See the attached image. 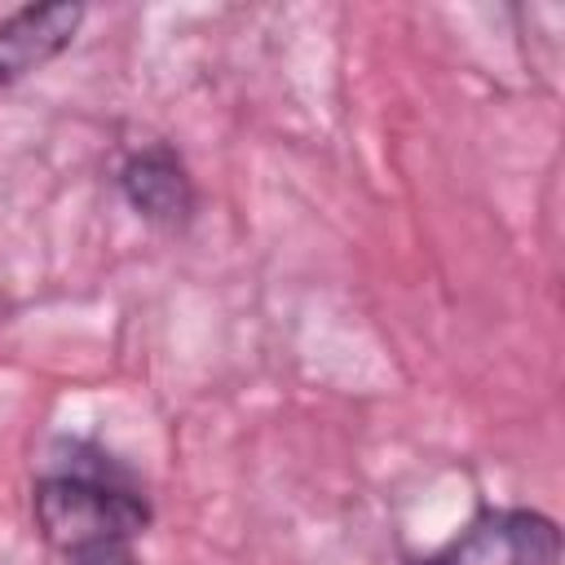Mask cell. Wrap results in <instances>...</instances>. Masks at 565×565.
I'll list each match as a JSON object with an SVG mask.
<instances>
[{"instance_id":"3","label":"cell","mask_w":565,"mask_h":565,"mask_svg":"<svg viewBox=\"0 0 565 565\" xmlns=\"http://www.w3.org/2000/svg\"><path fill=\"white\" fill-rule=\"evenodd\" d=\"M119 190H124L128 207L137 216H146L150 225L181 230L194 216V181L168 146L137 150L119 172Z\"/></svg>"},{"instance_id":"4","label":"cell","mask_w":565,"mask_h":565,"mask_svg":"<svg viewBox=\"0 0 565 565\" xmlns=\"http://www.w3.org/2000/svg\"><path fill=\"white\" fill-rule=\"evenodd\" d=\"M84 4H26L0 22V84L53 62L79 31Z\"/></svg>"},{"instance_id":"5","label":"cell","mask_w":565,"mask_h":565,"mask_svg":"<svg viewBox=\"0 0 565 565\" xmlns=\"http://www.w3.org/2000/svg\"><path fill=\"white\" fill-rule=\"evenodd\" d=\"M66 561L71 565H137L132 543H102V547H88V552L66 556Z\"/></svg>"},{"instance_id":"2","label":"cell","mask_w":565,"mask_h":565,"mask_svg":"<svg viewBox=\"0 0 565 565\" xmlns=\"http://www.w3.org/2000/svg\"><path fill=\"white\" fill-rule=\"evenodd\" d=\"M561 530L552 516L530 508H494L481 512L459 539L415 565H556Z\"/></svg>"},{"instance_id":"1","label":"cell","mask_w":565,"mask_h":565,"mask_svg":"<svg viewBox=\"0 0 565 565\" xmlns=\"http://www.w3.org/2000/svg\"><path fill=\"white\" fill-rule=\"evenodd\" d=\"M31 508L40 534L66 556L102 543H132L150 525V503L124 477L84 468L40 477Z\"/></svg>"}]
</instances>
